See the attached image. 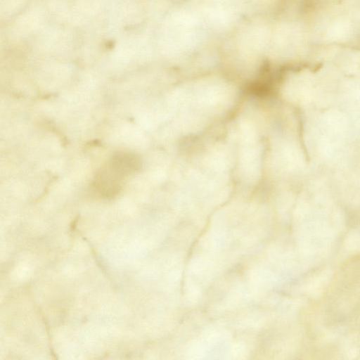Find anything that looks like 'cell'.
Wrapping results in <instances>:
<instances>
[{
	"label": "cell",
	"mask_w": 360,
	"mask_h": 360,
	"mask_svg": "<svg viewBox=\"0 0 360 360\" xmlns=\"http://www.w3.org/2000/svg\"><path fill=\"white\" fill-rule=\"evenodd\" d=\"M141 166L139 158L134 154L119 153L114 155L98 172L94 188L103 198H112L118 194L124 180L137 171Z\"/></svg>",
	"instance_id": "6da1fadb"
}]
</instances>
